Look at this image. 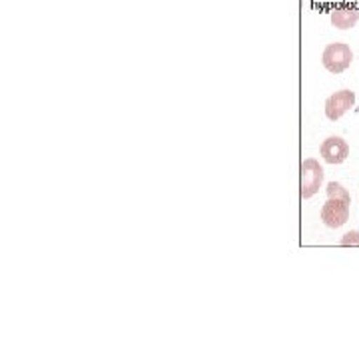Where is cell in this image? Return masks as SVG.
<instances>
[{
	"instance_id": "6da1fadb",
	"label": "cell",
	"mask_w": 359,
	"mask_h": 359,
	"mask_svg": "<svg viewBox=\"0 0 359 359\" xmlns=\"http://www.w3.org/2000/svg\"><path fill=\"white\" fill-rule=\"evenodd\" d=\"M351 60H353V52L344 42H332V44H327L325 50H323V56H321V65H323V68L327 72H332V74L346 72L347 68L351 66Z\"/></svg>"
},
{
	"instance_id": "7a4b0ae2",
	"label": "cell",
	"mask_w": 359,
	"mask_h": 359,
	"mask_svg": "<svg viewBox=\"0 0 359 359\" xmlns=\"http://www.w3.org/2000/svg\"><path fill=\"white\" fill-rule=\"evenodd\" d=\"M299 178H302V184H299V194L304 200H309L313 198L316 194L320 192V186L323 184V168L320 166L318 160L313 158H308L302 162V168H299Z\"/></svg>"
},
{
	"instance_id": "3957f363",
	"label": "cell",
	"mask_w": 359,
	"mask_h": 359,
	"mask_svg": "<svg viewBox=\"0 0 359 359\" xmlns=\"http://www.w3.org/2000/svg\"><path fill=\"white\" fill-rule=\"evenodd\" d=\"M349 200L344 198H327V202L321 208V222L327 228H341L349 219Z\"/></svg>"
},
{
	"instance_id": "277c9868",
	"label": "cell",
	"mask_w": 359,
	"mask_h": 359,
	"mask_svg": "<svg viewBox=\"0 0 359 359\" xmlns=\"http://www.w3.org/2000/svg\"><path fill=\"white\" fill-rule=\"evenodd\" d=\"M353 104H355V94L351 90H339L325 100V116L335 122L346 114L347 110H351Z\"/></svg>"
},
{
	"instance_id": "5b68a950",
	"label": "cell",
	"mask_w": 359,
	"mask_h": 359,
	"mask_svg": "<svg viewBox=\"0 0 359 359\" xmlns=\"http://www.w3.org/2000/svg\"><path fill=\"white\" fill-rule=\"evenodd\" d=\"M320 156L327 164H344L349 156V146L344 138L339 136H330L327 140H323L320 146Z\"/></svg>"
},
{
	"instance_id": "8992f818",
	"label": "cell",
	"mask_w": 359,
	"mask_h": 359,
	"mask_svg": "<svg viewBox=\"0 0 359 359\" xmlns=\"http://www.w3.org/2000/svg\"><path fill=\"white\" fill-rule=\"evenodd\" d=\"M359 22V11L351 6H337L332 11V25L339 30H349Z\"/></svg>"
},
{
	"instance_id": "52a82bcc",
	"label": "cell",
	"mask_w": 359,
	"mask_h": 359,
	"mask_svg": "<svg viewBox=\"0 0 359 359\" xmlns=\"http://www.w3.org/2000/svg\"><path fill=\"white\" fill-rule=\"evenodd\" d=\"M325 192H327V198H344V200H349V202H351L349 192H347L341 184H337V182H330V184L325 186Z\"/></svg>"
},
{
	"instance_id": "ba28073f",
	"label": "cell",
	"mask_w": 359,
	"mask_h": 359,
	"mask_svg": "<svg viewBox=\"0 0 359 359\" xmlns=\"http://www.w3.org/2000/svg\"><path fill=\"white\" fill-rule=\"evenodd\" d=\"M341 245H347V248H349V245H351V248H353V245H359V231H347L346 236L341 238Z\"/></svg>"
}]
</instances>
